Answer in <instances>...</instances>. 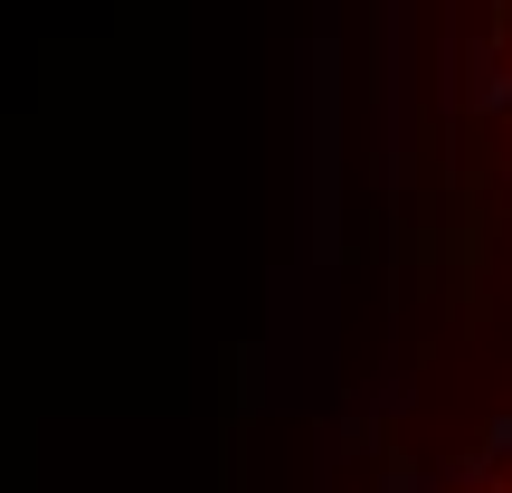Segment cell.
I'll use <instances>...</instances> for the list:
<instances>
[{"label": "cell", "mask_w": 512, "mask_h": 493, "mask_svg": "<svg viewBox=\"0 0 512 493\" xmlns=\"http://www.w3.org/2000/svg\"><path fill=\"white\" fill-rule=\"evenodd\" d=\"M304 493H512V370H361Z\"/></svg>", "instance_id": "obj_2"}, {"label": "cell", "mask_w": 512, "mask_h": 493, "mask_svg": "<svg viewBox=\"0 0 512 493\" xmlns=\"http://www.w3.org/2000/svg\"><path fill=\"white\" fill-rule=\"evenodd\" d=\"M370 370H512V0H351Z\"/></svg>", "instance_id": "obj_1"}]
</instances>
